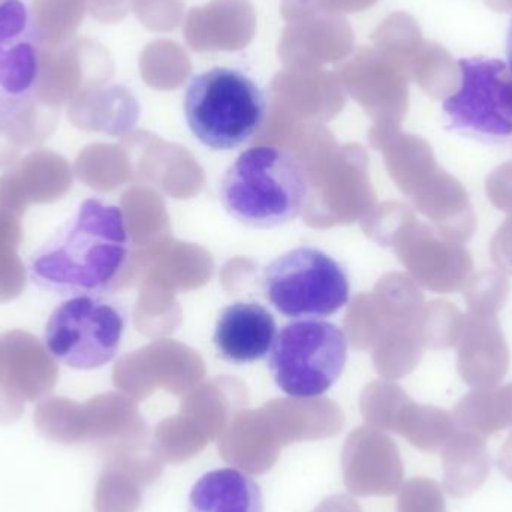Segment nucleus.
I'll return each mask as SVG.
<instances>
[{
  "instance_id": "nucleus-7",
  "label": "nucleus",
  "mask_w": 512,
  "mask_h": 512,
  "mask_svg": "<svg viewBox=\"0 0 512 512\" xmlns=\"http://www.w3.org/2000/svg\"><path fill=\"white\" fill-rule=\"evenodd\" d=\"M462 83L445 99L451 128L490 137L512 135V72L498 59L459 60Z\"/></svg>"
},
{
  "instance_id": "nucleus-8",
  "label": "nucleus",
  "mask_w": 512,
  "mask_h": 512,
  "mask_svg": "<svg viewBox=\"0 0 512 512\" xmlns=\"http://www.w3.org/2000/svg\"><path fill=\"white\" fill-rule=\"evenodd\" d=\"M41 66V36L32 12L21 0L0 2V92L8 98L29 95Z\"/></svg>"
},
{
  "instance_id": "nucleus-11",
  "label": "nucleus",
  "mask_w": 512,
  "mask_h": 512,
  "mask_svg": "<svg viewBox=\"0 0 512 512\" xmlns=\"http://www.w3.org/2000/svg\"><path fill=\"white\" fill-rule=\"evenodd\" d=\"M276 334V319L264 306L236 301L219 313L213 345L222 360L242 366L267 357Z\"/></svg>"
},
{
  "instance_id": "nucleus-19",
  "label": "nucleus",
  "mask_w": 512,
  "mask_h": 512,
  "mask_svg": "<svg viewBox=\"0 0 512 512\" xmlns=\"http://www.w3.org/2000/svg\"><path fill=\"white\" fill-rule=\"evenodd\" d=\"M420 84L435 99L450 98L462 83L459 63L442 45L430 44L421 56Z\"/></svg>"
},
{
  "instance_id": "nucleus-17",
  "label": "nucleus",
  "mask_w": 512,
  "mask_h": 512,
  "mask_svg": "<svg viewBox=\"0 0 512 512\" xmlns=\"http://www.w3.org/2000/svg\"><path fill=\"white\" fill-rule=\"evenodd\" d=\"M453 415L460 429L483 438L512 427V384L466 394Z\"/></svg>"
},
{
  "instance_id": "nucleus-14",
  "label": "nucleus",
  "mask_w": 512,
  "mask_h": 512,
  "mask_svg": "<svg viewBox=\"0 0 512 512\" xmlns=\"http://www.w3.org/2000/svg\"><path fill=\"white\" fill-rule=\"evenodd\" d=\"M421 282L435 292L456 294L465 288L474 271L472 256L459 243L426 234L415 259Z\"/></svg>"
},
{
  "instance_id": "nucleus-10",
  "label": "nucleus",
  "mask_w": 512,
  "mask_h": 512,
  "mask_svg": "<svg viewBox=\"0 0 512 512\" xmlns=\"http://www.w3.org/2000/svg\"><path fill=\"white\" fill-rule=\"evenodd\" d=\"M457 369L469 387L495 390L510 369V349L498 316L468 313L460 336Z\"/></svg>"
},
{
  "instance_id": "nucleus-27",
  "label": "nucleus",
  "mask_w": 512,
  "mask_h": 512,
  "mask_svg": "<svg viewBox=\"0 0 512 512\" xmlns=\"http://www.w3.org/2000/svg\"><path fill=\"white\" fill-rule=\"evenodd\" d=\"M484 2L496 12L512 11V0H484Z\"/></svg>"
},
{
  "instance_id": "nucleus-28",
  "label": "nucleus",
  "mask_w": 512,
  "mask_h": 512,
  "mask_svg": "<svg viewBox=\"0 0 512 512\" xmlns=\"http://www.w3.org/2000/svg\"><path fill=\"white\" fill-rule=\"evenodd\" d=\"M507 54H508V60H510V69L512 72V20H511V24H510V30H508Z\"/></svg>"
},
{
  "instance_id": "nucleus-22",
  "label": "nucleus",
  "mask_w": 512,
  "mask_h": 512,
  "mask_svg": "<svg viewBox=\"0 0 512 512\" xmlns=\"http://www.w3.org/2000/svg\"><path fill=\"white\" fill-rule=\"evenodd\" d=\"M396 512H447L441 486L430 478H412L399 489Z\"/></svg>"
},
{
  "instance_id": "nucleus-9",
  "label": "nucleus",
  "mask_w": 512,
  "mask_h": 512,
  "mask_svg": "<svg viewBox=\"0 0 512 512\" xmlns=\"http://www.w3.org/2000/svg\"><path fill=\"white\" fill-rule=\"evenodd\" d=\"M342 474L352 495L361 498L394 495L403 481L399 448L382 433L357 430L349 435L343 447Z\"/></svg>"
},
{
  "instance_id": "nucleus-12",
  "label": "nucleus",
  "mask_w": 512,
  "mask_h": 512,
  "mask_svg": "<svg viewBox=\"0 0 512 512\" xmlns=\"http://www.w3.org/2000/svg\"><path fill=\"white\" fill-rule=\"evenodd\" d=\"M421 209L448 242L463 245L477 231V215L465 186L442 168L427 177Z\"/></svg>"
},
{
  "instance_id": "nucleus-16",
  "label": "nucleus",
  "mask_w": 512,
  "mask_h": 512,
  "mask_svg": "<svg viewBox=\"0 0 512 512\" xmlns=\"http://www.w3.org/2000/svg\"><path fill=\"white\" fill-rule=\"evenodd\" d=\"M282 450L273 429L254 420L236 424L219 442L222 459L251 475L271 471Z\"/></svg>"
},
{
  "instance_id": "nucleus-21",
  "label": "nucleus",
  "mask_w": 512,
  "mask_h": 512,
  "mask_svg": "<svg viewBox=\"0 0 512 512\" xmlns=\"http://www.w3.org/2000/svg\"><path fill=\"white\" fill-rule=\"evenodd\" d=\"M206 445L188 424L165 423L156 432L153 453L164 463L180 465L198 456Z\"/></svg>"
},
{
  "instance_id": "nucleus-18",
  "label": "nucleus",
  "mask_w": 512,
  "mask_h": 512,
  "mask_svg": "<svg viewBox=\"0 0 512 512\" xmlns=\"http://www.w3.org/2000/svg\"><path fill=\"white\" fill-rule=\"evenodd\" d=\"M459 430L456 418L450 412L432 406H414L406 409L397 421L396 432L408 439L424 453L444 450L454 433Z\"/></svg>"
},
{
  "instance_id": "nucleus-13",
  "label": "nucleus",
  "mask_w": 512,
  "mask_h": 512,
  "mask_svg": "<svg viewBox=\"0 0 512 512\" xmlns=\"http://www.w3.org/2000/svg\"><path fill=\"white\" fill-rule=\"evenodd\" d=\"M189 512H264L261 489L236 469H218L195 484Z\"/></svg>"
},
{
  "instance_id": "nucleus-1",
  "label": "nucleus",
  "mask_w": 512,
  "mask_h": 512,
  "mask_svg": "<svg viewBox=\"0 0 512 512\" xmlns=\"http://www.w3.org/2000/svg\"><path fill=\"white\" fill-rule=\"evenodd\" d=\"M131 248L122 209L102 198H87L74 218L30 258L29 277L54 294L101 295L128 267Z\"/></svg>"
},
{
  "instance_id": "nucleus-2",
  "label": "nucleus",
  "mask_w": 512,
  "mask_h": 512,
  "mask_svg": "<svg viewBox=\"0 0 512 512\" xmlns=\"http://www.w3.org/2000/svg\"><path fill=\"white\" fill-rule=\"evenodd\" d=\"M221 203L242 225L271 230L295 221L309 198V179L297 156L279 147H254L222 177Z\"/></svg>"
},
{
  "instance_id": "nucleus-26",
  "label": "nucleus",
  "mask_w": 512,
  "mask_h": 512,
  "mask_svg": "<svg viewBox=\"0 0 512 512\" xmlns=\"http://www.w3.org/2000/svg\"><path fill=\"white\" fill-rule=\"evenodd\" d=\"M313 512H363V510L349 496L336 495L324 499Z\"/></svg>"
},
{
  "instance_id": "nucleus-4",
  "label": "nucleus",
  "mask_w": 512,
  "mask_h": 512,
  "mask_svg": "<svg viewBox=\"0 0 512 512\" xmlns=\"http://www.w3.org/2000/svg\"><path fill=\"white\" fill-rule=\"evenodd\" d=\"M348 351V337L339 325L298 319L276 334L268 352V369L289 397L315 399L339 381Z\"/></svg>"
},
{
  "instance_id": "nucleus-5",
  "label": "nucleus",
  "mask_w": 512,
  "mask_h": 512,
  "mask_svg": "<svg viewBox=\"0 0 512 512\" xmlns=\"http://www.w3.org/2000/svg\"><path fill=\"white\" fill-rule=\"evenodd\" d=\"M262 292L271 306L294 319L334 315L349 301L345 268L321 249L300 246L274 258L262 271Z\"/></svg>"
},
{
  "instance_id": "nucleus-3",
  "label": "nucleus",
  "mask_w": 512,
  "mask_h": 512,
  "mask_svg": "<svg viewBox=\"0 0 512 512\" xmlns=\"http://www.w3.org/2000/svg\"><path fill=\"white\" fill-rule=\"evenodd\" d=\"M186 122L212 150H233L251 141L267 117V98L237 69L213 68L192 78L185 93Z\"/></svg>"
},
{
  "instance_id": "nucleus-15",
  "label": "nucleus",
  "mask_w": 512,
  "mask_h": 512,
  "mask_svg": "<svg viewBox=\"0 0 512 512\" xmlns=\"http://www.w3.org/2000/svg\"><path fill=\"white\" fill-rule=\"evenodd\" d=\"M445 487L456 498H465L480 489L490 471L486 442L477 433L460 429L445 445Z\"/></svg>"
},
{
  "instance_id": "nucleus-23",
  "label": "nucleus",
  "mask_w": 512,
  "mask_h": 512,
  "mask_svg": "<svg viewBox=\"0 0 512 512\" xmlns=\"http://www.w3.org/2000/svg\"><path fill=\"white\" fill-rule=\"evenodd\" d=\"M466 316L450 301H433L429 309V342L435 348H453L462 336Z\"/></svg>"
},
{
  "instance_id": "nucleus-20",
  "label": "nucleus",
  "mask_w": 512,
  "mask_h": 512,
  "mask_svg": "<svg viewBox=\"0 0 512 512\" xmlns=\"http://www.w3.org/2000/svg\"><path fill=\"white\" fill-rule=\"evenodd\" d=\"M463 289L471 315L496 316L507 304L511 286L504 273L487 268L471 276Z\"/></svg>"
},
{
  "instance_id": "nucleus-25",
  "label": "nucleus",
  "mask_w": 512,
  "mask_h": 512,
  "mask_svg": "<svg viewBox=\"0 0 512 512\" xmlns=\"http://www.w3.org/2000/svg\"><path fill=\"white\" fill-rule=\"evenodd\" d=\"M490 255L501 273L512 276V215L493 236Z\"/></svg>"
},
{
  "instance_id": "nucleus-6",
  "label": "nucleus",
  "mask_w": 512,
  "mask_h": 512,
  "mask_svg": "<svg viewBox=\"0 0 512 512\" xmlns=\"http://www.w3.org/2000/svg\"><path fill=\"white\" fill-rule=\"evenodd\" d=\"M126 316L101 295H74L48 318L44 343L51 357L74 370H95L119 354Z\"/></svg>"
},
{
  "instance_id": "nucleus-24",
  "label": "nucleus",
  "mask_w": 512,
  "mask_h": 512,
  "mask_svg": "<svg viewBox=\"0 0 512 512\" xmlns=\"http://www.w3.org/2000/svg\"><path fill=\"white\" fill-rule=\"evenodd\" d=\"M486 194L496 209L512 215V162L499 165L489 174Z\"/></svg>"
}]
</instances>
